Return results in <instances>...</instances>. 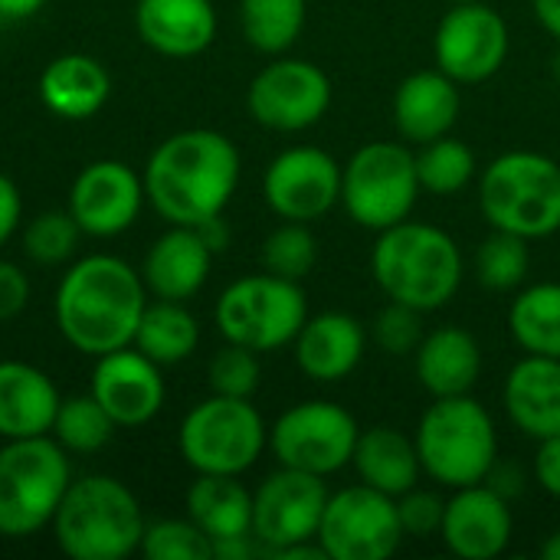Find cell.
Segmentation results:
<instances>
[{
    "instance_id": "cell-1",
    "label": "cell",
    "mask_w": 560,
    "mask_h": 560,
    "mask_svg": "<svg viewBox=\"0 0 560 560\" xmlns=\"http://www.w3.org/2000/svg\"><path fill=\"white\" fill-rule=\"evenodd\" d=\"M240 151L213 128H187L164 138L144 164V197L171 226H200L223 217L240 187Z\"/></svg>"
},
{
    "instance_id": "cell-2",
    "label": "cell",
    "mask_w": 560,
    "mask_h": 560,
    "mask_svg": "<svg viewBox=\"0 0 560 560\" xmlns=\"http://www.w3.org/2000/svg\"><path fill=\"white\" fill-rule=\"evenodd\" d=\"M144 305L148 285L141 272L118 256L95 253L62 276L56 289V325L75 351L102 358L135 341Z\"/></svg>"
},
{
    "instance_id": "cell-3",
    "label": "cell",
    "mask_w": 560,
    "mask_h": 560,
    "mask_svg": "<svg viewBox=\"0 0 560 560\" xmlns=\"http://www.w3.org/2000/svg\"><path fill=\"white\" fill-rule=\"evenodd\" d=\"M371 272L387 302H400L427 315L456 299L466 266L446 230L407 217L377 233Z\"/></svg>"
},
{
    "instance_id": "cell-4",
    "label": "cell",
    "mask_w": 560,
    "mask_h": 560,
    "mask_svg": "<svg viewBox=\"0 0 560 560\" xmlns=\"http://www.w3.org/2000/svg\"><path fill=\"white\" fill-rule=\"evenodd\" d=\"M144 515L131 489L112 476H85L69 482L52 535L66 558L125 560L141 548Z\"/></svg>"
},
{
    "instance_id": "cell-5",
    "label": "cell",
    "mask_w": 560,
    "mask_h": 560,
    "mask_svg": "<svg viewBox=\"0 0 560 560\" xmlns=\"http://www.w3.org/2000/svg\"><path fill=\"white\" fill-rule=\"evenodd\" d=\"M413 443L420 453L423 476L446 489L479 486L499 463L495 420L469 394L433 397V404L417 423Z\"/></svg>"
},
{
    "instance_id": "cell-6",
    "label": "cell",
    "mask_w": 560,
    "mask_h": 560,
    "mask_svg": "<svg viewBox=\"0 0 560 560\" xmlns=\"http://www.w3.org/2000/svg\"><path fill=\"white\" fill-rule=\"evenodd\" d=\"M479 210L492 230L545 240L560 230V164L541 151H505L479 177Z\"/></svg>"
},
{
    "instance_id": "cell-7",
    "label": "cell",
    "mask_w": 560,
    "mask_h": 560,
    "mask_svg": "<svg viewBox=\"0 0 560 560\" xmlns=\"http://www.w3.org/2000/svg\"><path fill=\"white\" fill-rule=\"evenodd\" d=\"M72 482L69 453L52 436L0 446V538L20 541L52 525Z\"/></svg>"
},
{
    "instance_id": "cell-8",
    "label": "cell",
    "mask_w": 560,
    "mask_h": 560,
    "mask_svg": "<svg viewBox=\"0 0 560 560\" xmlns=\"http://www.w3.org/2000/svg\"><path fill=\"white\" fill-rule=\"evenodd\" d=\"M177 446L197 476H243L269 446V427L246 397L210 394L184 417Z\"/></svg>"
},
{
    "instance_id": "cell-9",
    "label": "cell",
    "mask_w": 560,
    "mask_h": 560,
    "mask_svg": "<svg viewBox=\"0 0 560 560\" xmlns=\"http://www.w3.org/2000/svg\"><path fill=\"white\" fill-rule=\"evenodd\" d=\"M213 318L230 345L266 354L295 341L308 318V299L299 282L262 269L230 282L217 299Z\"/></svg>"
},
{
    "instance_id": "cell-10",
    "label": "cell",
    "mask_w": 560,
    "mask_h": 560,
    "mask_svg": "<svg viewBox=\"0 0 560 560\" xmlns=\"http://www.w3.org/2000/svg\"><path fill=\"white\" fill-rule=\"evenodd\" d=\"M417 151L404 141H368L341 164V207L364 230L407 220L420 197Z\"/></svg>"
},
{
    "instance_id": "cell-11",
    "label": "cell",
    "mask_w": 560,
    "mask_h": 560,
    "mask_svg": "<svg viewBox=\"0 0 560 560\" xmlns=\"http://www.w3.org/2000/svg\"><path fill=\"white\" fill-rule=\"evenodd\" d=\"M361 427L351 410L331 400H302L279 413L269 430V450L279 466L312 472V476H335L351 466Z\"/></svg>"
},
{
    "instance_id": "cell-12",
    "label": "cell",
    "mask_w": 560,
    "mask_h": 560,
    "mask_svg": "<svg viewBox=\"0 0 560 560\" xmlns=\"http://www.w3.org/2000/svg\"><path fill=\"white\" fill-rule=\"evenodd\" d=\"M315 541L328 560H387L404 545L397 499L358 482L328 495Z\"/></svg>"
},
{
    "instance_id": "cell-13",
    "label": "cell",
    "mask_w": 560,
    "mask_h": 560,
    "mask_svg": "<svg viewBox=\"0 0 560 560\" xmlns=\"http://www.w3.org/2000/svg\"><path fill=\"white\" fill-rule=\"evenodd\" d=\"M331 79L322 66L308 59H272L262 66L249 89H246V108L256 125L282 135L305 131L318 125L331 108Z\"/></svg>"
},
{
    "instance_id": "cell-14",
    "label": "cell",
    "mask_w": 560,
    "mask_h": 560,
    "mask_svg": "<svg viewBox=\"0 0 560 560\" xmlns=\"http://www.w3.org/2000/svg\"><path fill=\"white\" fill-rule=\"evenodd\" d=\"M512 33L499 10L482 0L453 3L433 33V59L459 85L489 82L509 59Z\"/></svg>"
},
{
    "instance_id": "cell-15",
    "label": "cell",
    "mask_w": 560,
    "mask_h": 560,
    "mask_svg": "<svg viewBox=\"0 0 560 560\" xmlns=\"http://www.w3.org/2000/svg\"><path fill=\"white\" fill-rule=\"evenodd\" d=\"M328 495L325 479L312 472L279 466L266 476L253 492V538L262 545V555L276 558L285 548L315 541Z\"/></svg>"
},
{
    "instance_id": "cell-16",
    "label": "cell",
    "mask_w": 560,
    "mask_h": 560,
    "mask_svg": "<svg viewBox=\"0 0 560 560\" xmlns=\"http://www.w3.org/2000/svg\"><path fill=\"white\" fill-rule=\"evenodd\" d=\"M262 197L282 220H322L335 203H341V164L325 148H285L262 174Z\"/></svg>"
},
{
    "instance_id": "cell-17",
    "label": "cell",
    "mask_w": 560,
    "mask_h": 560,
    "mask_svg": "<svg viewBox=\"0 0 560 560\" xmlns=\"http://www.w3.org/2000/svg\"><path fill=\"white\" fill-rule=\"evenodd\" d=\"M144 180L125 161H92L85 164L69 187V213L89 236H118L125 233L144 203Z\"/></svg>"
},
{
    "instance_id": "cell-18",
    "label": "cell",
    "mask_w": 560,
    "mask_h": 560,
    "mask_svg": "<svg viewBox=\"0 0 560 560\" xmlns=\"http://www.w3.org/2000/svg\"><path fill=\"white\" fill-rule=\"evenodd\" d=\"M89 394L102 404V410L115 420V427H144L151 423L167 397L161 364L141 354L135 345L108 351L95 358Z\"/></svg>"
},
{
    "instance_id": "cell-19",
    "label": "cell",
    "mask_w": 560,
    "mask_h": 560,
    "mask_svg": "<svg viewBox=\"0 0 560 560\" xmlns=\"http://www.w3.org/2000/svg\"><path fill=\"white\" fill-rule=\"evenodd\" d=\"M512 535H515V518H512V502L505 495H499L486 482L453 489L440 528V538L450 555L463 560H492L505 555Z\"/></svg>"
},
{
    "instance_id": "cell-20",
    "label": "cell",
    "mask_w": 560,
    "mask_h": 560,
    "mask_svg": "<svg viewBox=\"0 0 560 560\" xmlns=\"http://www.w3.org/2000/svg\"><path fill=\"white\" fill-rule=\"evenodd\" d=\"M463 112L459 82H453L443 69L410 72L390 102L394 128L407 144H427L443 135H453Z\"/></svg>"
},
{
    "instance_id": "cell-21",
    "label": "cell",
    "mask_w": 560,
    "mask_h": 560,
    "mask_svg": "<svg viewBox=\"0 0 560 560\" xmlns=\"http://www.w3.org/2000/svg\"><path fill=\"white\" fill-rule=\"evenodd\" d=\"M295 364L315 384H338L358 371L368 351L364 325L348 312L308 315L302 331L292 341Z\"/></svg>"
},
{
    "instance_id": "cell-22",
    "label": "cell",
    "mask_w": 560,
    "mask_h": 560,
    "mask_svg": "<svg viewBox=\"0 0 560 560\" xmlns=\"http://www.w3.org/2000/svg\"><path fill=\"white\" fill-rule=\"evenodd\" d=\"M210 266H213V249L207 246L200 230L171 226L144 253L141 279L154 299L187 302L207 285Z\"/></svg>"
},
{
    "instance_id": "cell-23",
    "label": "cell",
    "mask_w": 560,
    "mask_h": 560,
    "mask_svg": "<svg viewBox=\"0 0 560 560\" xmlns=\"http://www.w3.org/2000/svg\"><path fill=\"white\" fill-rule=\"evenodd\" d=\"M135 30L148 49L190 59L217 39V10L210 0H138Z\"/></svg>"
},
{
    "instance_id": "cell-24",
    "label": "cell",
    "mask_w": 560,
    "mask_h": 560,
    "mask_svg": "<svg viewBox=\"0 0 560 560\" xmlns=\"http://www.w3.org/2000/svg\"><path fill=\"white\" fill-rule=\"evenodd\" d=\"M502 404L515 430L528 440H548L560 433V361L525 354L505 377Z\"/></svg>"
},
{
    "instance_id": "cell-25",
    "label": "cell",
    "mask_w": 560,
    "mask_h": 560,
    "mask_svg": "<svg viewBox=\"0 0 560 560\" xmlns=\"http://www.w3.org/2000/svg\"><path fill=\"white\" fill-rule=\"evenodd\" d=\"M413 371L430 397H459L482 377V348L472 331L459 325H443L423 335L413 351Z\"/></svg>"
},
{
    "instance_id": "cell-26",
    "label": "cell",
    "mask_w": 560,
    "mask_h": 560,
    "mask_svg": "<svg viewBox=\"0 0 560 560\" xmlns=\"http://www.w3.org/2000/svg\"><path fill=\"white\" fill-rule=\"evenodd\" d=\"M56 384L26 361H0V440L49 436L59 410Z\"/></svg>"
},
{
    "instance_id": "cell-27",
    "label": "cell",
    "mask_w": 560,
    "mask_h": 560,
    "mask_svg": "<svg viewBox=\"0 0 560 560\" xmlns=\"http://www.w3.org/2000/svg\"><path fill=\"white\" fill-rule=\"evenodd\" d=\"M108 95H112V75L95 56L66 52V56H56L39 72L43 105L66 121H85L98 115Z\"/></svg>"
},
{
    "instance_id": "cell-28",
    "label": "cell",
    "mask_w": 560,
    "mask_h": 560,
    "mask_svg": "<svg viewBox=\"0 0 560 560\" xmlns=\"http://www.w3.org/2000/svg\"><path fill=\"white\" fill-rule=\"evenodd\" d=\"M351 466L364 486H371L390 499H400L404 492L417 489V482L423 476L417 443L410 436H404L397 427L361 430Z\"/></svg>"
},
{
    "instance_id": "cell-29",
    "label": "cell",
    "mask_w": 560,
    "mask_h": 560,
    "mask_svg": "<svg viewBox=\"0 0 560 560\" xmlns=\"http://www.w3.org/2000/svg\"><path fill=\"white\" fill-rule=\"evenodd\" d=\"M187 518L210 541L253 535V492L240 476H197L187 489Z\"/></svg>"
},
{
    "instance_id": "cell-30",
    "label": "cell",
    "mask_w": 560,
    "mask_h": 560,
    "mask_svg": "<svg viewBox=\"0 0 560 560\" xmlns=\"http://www.w3.org/2000/svg\"><path fill=\"white\" fill-rule=\"evenodd\" d=\"M141 354H148L154 364H180L187 361L200 345V325L184 308V302H148L131 341Z\"/></svg>"
},
{
    "instance_id": "cell-31",
    "label": "cell",
    "mask_w": 560,
    "mask_h": 560,
    "mask_svg": "<svg viewBox=\"0 0 560 560\" xmlns=\"http://www.w3.org/2000/svg\"><path fill=\"white\" fill-rule=\"evenodd\" d=\"M509 331L525 354L560 361V282H535L512 299Z\"/></svg>"
},
{
    "instance_id": "cell-32",
    "label": "cell",
    "mask_w": 560,
    "mask_h": 560,
    "mask_svg": "<svg viewBox=\"0 0 560 560\" xmlns=\"http://www.w3.org/2000/svg\"><path fill=\"white\" fill-rule=\"evenodd\" d=\"M305 0H240V26L256 52L282 56L305 30Z\"/></svg>"
},
{
    "instance_id": "cell-33",
    "label": "cell",
    "mask_w": 560,
    "mask_h": 560,
    "mask_svg": "<svg viewBox=\"0 0 560 560\" xmlns=\"http://www.w3.org/2000/svg\"><path fill=\"white\" fill-rule=\"evenodd\" d=\"M479 174V161H476V151L453 138V135H443L436 141H427L420 144L417 151V177H420V187L433 197H453V194H463Z\"/></svg>"
},
{
    "instance_id": "cell-34",
    "label": "cell",
    "mask_w": 560,
    "mask_h": 560,
    "mask_svg": "<svg viewBox=\"0 0 560 560\" xmlns=\"http://www.w3.org/2000/svg\"><path fill=\"white\" fill-rule=\"evenodd\" d=\"M115 430L118 427L102 410V404L92 394H79V397H62L59 400L49 436L72 456H92L102 446H108Z\"/></svg>"
},
{
    "instance_id": "cell-35",
    "label": "cell",
    "mask_w": 560,
    "mask_h": 560,
    "mask_svg": "<svg viewBox=\"0 0 560 560\" xmlns=\"http://www.w3.org/2000/svg\"><path fill=\"white\" fill-rule=\"evenodd\" d=\"M532 240L492 230V236L476 249V279L492 292H515L532 269Z\"/></svg>"
},
{
    "instance_id": "cell-36",
    "label": "cell",
    "mask_w": 560,
    "mask_h": 560,
    "mask_svg": "<svg viewBox=\"0 0 560 560\" xmlns=\"http://www.w3.org/2000/svg\"><path fill=\"white\" fill-rule=\"evenodd\" d=\"M262 269L292 282H302L318 262V240L312 236L308 223L285 220L262 240Z\"/></svg>"
},
{
    "instance_id": "cell-37",
    "label": "cell",
    "mask_w": 560,
    "mask_h": 560,
    "mask_svg": "<svg viewBox=\"0 0 560 560\" xmlns=\"http://www.w3.org/2000/svg\"><path fill=\"white\" fill-rule=\"evenodd\" d=\"M138 551L148 560H213V541L190 518H161L144 525Z\"/></svg>"
},
{
    "instance_id": "cell-38",
    "label": "cell",
    "mask_w": 560,
    "mask_h": 560,
    "mask_svg": "<svg viewBox=\"0 0 560 560\" xmlns=\"http://www.w3.org/2000/svg\"><path fill=\"white\" fill-rule=\"evenodd\" d=\"M79 223L69 210H46L33 217L23 230V249L39 266H59L75 253L79 243Z\"/></svg>"
},
{
    "instance_id": "cell-39",
    "label": "cell",
    "mask_w": 560,
    "mask_h": 560,
    "mask_svg": "<svg viewBox=\"0 0 560 560\" xmlns=\"http://www.w3.org/2000/svg\"><path fill=\"white\" fill-rule=\"evenodd\" d=\"M210 390L223 394V397H246L253 400V394L259 390L262 381V368H259V354L243 348V345H223L213 361H210Z\"/></svg>"
},
{
    "instance_id": "cell-40",
    "label": "cell",
    "mask_w": 560,
    "mask_h": 560,
    "mask_svg": "<svg viewBox=\"0 0 560 560\" xmlns=\"http://www.w3.org/2000/svg\"><path fill=\"white\" fill-rule=\"evenodd\" d=\"M374 341L394 358L413 354L423 341V312L400 302H387L374 318Z\"/></svg>"
},
{
    "instance_id": "cell-41",
    "label": "cell",
    "mask_w": 560,
    "mask_h": 560,
    "mask_svg": "<svg viewBox=\"0 0 560 560\" xmlns=\"http://www.w3.org/2000/svg\"><path fill=\"white\" fill-rule=\"evenodd\" d=\"M443 512L446 502L436 492H423V489H410L397 499V515L404 525V535L410 538H430L440 535L443 528Z\"/></svg>"
},
{
    "instance_id": "cell-42",
    "label": "cell",
    "mask_w": 560,
    "mask_h": 560,
    "mask_svg": "<svg viewBox=\"0 0 560 560\" xmlns=\"http://www.w3.org/2000/svg\"><path fill=\"white\" fill-rule=\"evenodd\" d=\"M30 302V279L26 272L10 262V259H0V322H10L16 318Z\"/></svg>"
},
{
    "instance_id": "cell-43",
    "label": "cell",
    "mask_w": 560,
    "mask_h": 560,
    "mask_svg": "<svg viewBox=\"0 0 560 560\" xmlns=\"http://www.w3.org/2000/svg\"><path fill=\"white\" fill-rule=\"evenodd\" d=\"M535 482L551 495L560 499V433L538 440V453H535Z\"/></svg>"
},
{
    "instance_id": "cell-44",
    "label": "cell",
    "mask_w": 560,
    "mask_h": 560,
    "mask_svg": "<svg viewBox=\"0 0 560 560\" xmlns=\"http://www.w3.org/2000/svg\"><path fill=\"white\" fill-rule=\"evenodd\" d=\"M20 217H23V197L16 184L7 174H0V246L20 230Z\"/></svg>"
},
{
    "instance_id": "cell-45",
    "label": "cell",
    "mask_w": 560,
    "mask_h": 560,
    "mask_svg": "<svg viewBox=\"0 0 560 560\" xmlns=\"http://www.w3.org/2000/svg\"><path fill=\"white\" fill-rule=\"evenodd\" d=\"M486 486H492L499 495H505L509 502L515 499V495H522V489H525V476H522V469L518 466H492V472L486 476Z\"/></svg>"
},
{
    "instance_id": "cell-46",
    "label": "cell",
    "mask_w": 560,
    "mask_h": 560,
    "mask_svg": "<svg viewBox=\"0 0 560 560\" xmlns=\"http://www.w3.org/2000/svg\"><path fill=\"white\" fill-rule=\"evenodd\" d=\"M262 555V545L253 535H240V538H223L213 541V558L217 560H249Z\"/></svg>"
},
{
    "instance_id": "cell-47",
    "label": "cell",
    "mask_w": 560,
    "mask_h": 560,
    "mask_svg": "<svg viewBox=\"0 0 560 560\" xmlns=\"http://www.w3.org/2000/svg\"><path fill=\"white\" fill-rule=\"evenodd\" d=\"M538 23L560 43V0H532Z\"/></svg>"
},
{
    "instance_id": "cell-48",
    "label": "cell",
    "mask_w": 560,
    "mask_h": 560,
    "mask_svg": "<svg viewBox=\"0 0 560 560\" xmlns=\"http://www.w3.org/2000/svg\"><path fill=\"white\" fill-rule=\"evenodd\" d=\"M46 7V0H0L3 20H30Z\"/></svg>"
},
{
    "instance_id": "cell-49",
    "label": "cell",
    "mask_w": 560,
    "mask_h": 560,
    "mask_svg": "<svg viewBox=\"0 0 560 560\" xmlns=\"http://www.w3.org/2000/svg\"><path fill=\"white\" fill-rule=\"evenodd\" d=\"M197 230H200V236L207 240V246H210L213 253H220V249H226V243H230V230H226V223H223V217H213V220H207V223H200Z\"/></svg>"
},
{
    "instance_id": "cell-50",
    "label": "cell",
    "mask_w": 560,
    "mask_h": 560,
    "mask_svg": "<svg viewBox=\"0 0 560 560\" xmlns=\"http://www.w3.org/2000/svg\"><path fill=\"white\" fill-rule=\"evenodd\" d=\"M541 558L560 560V528L558 532H551V535L545 538V545H541Z\"/></svg>"
},
{
    "instance_id": "cell-51",
    "label": "cell",
    "mask_w": 560,
    "mask_h": 560,
    "mask_svg": "<svg viewBox=\"0 0 560 560\" xmlns=\"http://www.w3.org/2000/svg\"><path fill=\"white\" fill-rule=\"evenodd\" d=\"M551 72H555V79L560 82V49L555 52V59H551Z\"/></svg>"
},
{
    "instance_id": "cell-52",
    "label": "cell",
    "mask_w": 560,
    "mask_h": 560,
    "mask_svg": "<svg viewBox=\"0 0 560 560\" xmlns=\"http://www.w3.org/2000/svg\"><path fill=\"white\" fill-rule=\"evenodd\" d=\"M446 3H472V0H446Z\"/></svg>"
}]
</instances>
